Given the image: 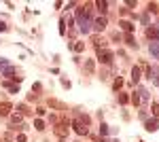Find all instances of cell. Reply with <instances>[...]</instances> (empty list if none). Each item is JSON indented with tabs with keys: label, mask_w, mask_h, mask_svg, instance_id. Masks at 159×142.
Masks as SVG:
<instances>
[{
	"label": "cell",
	"mask_w": 159,
	"mask_h": 142,
	"mask_svg": "<svg viewBox=\"0 0 159 142\" xmlns=\"http://www.w3.org/2000/svg\"><path fill=\"white\" fill-rule=\"evenodd\" d=\"M70 49L74 53H81V51H85V43H74V45H70Z\"/></svg>",
	"instance_id": "obj_17"
},
{
	"label": "cell",
	"mask_w": 159,
	"mask_h": 142,
	"mask_svg": "<svg viewBox=\"0 0 159 142\" xmlns=\"http://www.w3.org/2000/svg\"><path fill=\"white\" fill-rule=\"evenodd\" d=\"M60 34H66V19H60Z\"/></svg>",
	"instance_id": "obj_29"
},
{
	"label": "cell",
	"mask_w": 159,
	"mask_h": 142,
	"mask_svg": "<svg viewBox=\"0 0 159 142\" xmlns=\"http://www.w3.org/2000/svg\"><path fill=\"white\" fill-rule=\"evenodd\" d=\"M40 89H43V85H40V83H34V85H32V94H34V95H38V91H40Z\"/></svg>",
	"instance_id": "obj_30"
},
{
	"label": "cell",
	"mask_w": 159,
	"mask_h": 142,
	"mask_svg": "<svg viewBox=\"0 0 159 142\" xmlns=\"http://www.w3.org/2000/svg\"><path fill=\"white\" fill-rule=\"evenodd\" d=\"M9 66H11V64H9V59H7V57H0V72L7 70Z\"/></svg>",
	"instance_id": "obj_22"
},
{
	"label": "cell",
	"mask_w": 159,
	"mask_h": 142,
	"mask_svg": "<svg viewBox=\"0 0 159 142\" xmlns=\"http://www.w3.org/2000/svg\"><path fill=\"white\" fill-rule=\"evenodd\" d=\"M68 131H70V127H68L66 123H57V125L53 127V134L60 138V142H66V138H68Z\"/></svg>",
	"instance_id": "obj_2"
},
{
	"label": "cell",
	"mask_w": 159,
	"mask_h": 142,
	"mask_svg": "<svg viewBox=\"0 0 159 142\" xmlns=\"http://www.w3.org/2000/svg\"><path fill=\"white\" fill-rule=\"evenodd\" d=\"M21 119H24V115H19V112L11 115V130L15 127V125H21Z\"/></svg>",
	"instance_id": "obj_12"
},
{
	"label": "cell",
	"mask_w": 159,
	"mask_h": 142,
	"mask_svg": "<svg viewBox=\"0 0 159 142\" xmlns=\"http://www.w3.org/2000/svg\"><path fill=\"white\" fill-rule=\"evenodd\" d=\"M144 127H147V131H157L159 130V119H148L147 123H144Z\"/></svg>",
	"instance_id": "obj_9"
},
{
	"label": "cell",
	"mask_w": 159,
	"mask_h": 142,
	"mask_svg": "<svg viewBox=\"0 0 159 142\" xmlns=\"http://www.w3.org/2000/svg\"><path fill=\"white\" fill-rule=\"evenodd\" d=\"M93 68H96V66H93V59H85V70L93 72Z\"/></svg>",
	"instance_id": "obj_25"
},
{
	"label": "cell",
	"mask_w": 159,
	"mask_h": 142,
	"mask_svg": "<svg viewBox=\"0 0 159 142\" xmlns=\"http://www.w3.org/2000/svg\"><path fill=\"white\" fill-rule=\"evenodd\" d=\"M127 102H129L127 94H119V104H127Z\"/></svg>",
	"instance_id": "obj_28"
},
{
	"label": "cell",
	"mask_w": 159,
	"mask_h": 142,
	"mask_svg": "<svg viewBox=\"0 0 159 142\" xmlns=\"http://www.w3.org/2000/svg\"><path fill=\"white\" fill-rule=\"evenodd\" d=\"M148 51H151V55L155 59H159V40H153V43L148 45Z\"/></svg>",
	"instance_id": "obj_11"
},
{
	"label": "cell",
	"mask_w": 159,
	"mask_h": 142,
	"mask_svg": "<svg viewBox=\"0 0 159 142\" xmlns=\"http://www.w3.org/2000/svg\"><path fill=\"white\" fill-rule=\"evenodd\" d=\"M148 81L153 83V87H159V70H157V68H151V76H148Z\"/></svg>",
	"instance_id": "obj_10"
},
{
	"label": "cell",
	"mask_w": 159,
	"mask_h": 142,
	"mask_svg": "<svg viewBox=\"0 0 159 142\" xmlns=\"http://www.w3.org/2000/svg\"><path fill=\"white\" fill-rule=\"evenodd\" d=\"M136 94H138V98H140V102H148V100H151V91H148L147 87H138Z\"/></svg>",
	"instance_id": "obj_6"
},
{
	"label": "cell",
	"mask_w": 159,
	"mask_h": 142,
	"mask_svg": "<svg viewBox=\"0 0 159 142\" xmlns=\"http://www.w3.org/2000/svg\"><path fill=\"white\" fill-rule=\"evenodd\" d=\"M119 25H121L127 34H132V32H134V24H132V21H119Z\"/></svg>",
	"instance_id": "obj_15"
},
{
	"label": "cell",
	"mask_w": 159,
	"mask_h": 142,
	"mask_svg": "<svg viewBox=\"0 0 159 142\" xmlns=\"http://www.w3.org/2000/svg\"><path fill=\"white\" fill-rule=\"evenodd\" d=\"M140 19H142V24H147V25H151V19H148V15H142V17H140Z\"/></svg>",
	"instance_id": "obj_34"
},
{
	"label": "cell",
	"mask_w": 159,
	"mask_h": 142,
	"mask_svg": "<svg viewBox=\"0 0 159 142\" xmlns=\"http://www.w3.org/2000/svg\"><path fill=\"white\" fill-rule=\"evenodd\" d=\"M151 110H153L155 119H159V102H153V104H151Z\"/></svg>",
	"instance_id": "obj_23"
},
{
	"label": "cell",
	"mask_w": 159,
	"mask_h": 142,
	"mask_svg": "<svg viewBox=\"0 0 159 142\" xmlns=\"http://www.w3.org/2000/svg\"><path fill=\"white\" fill-rule=\"evenodd\" d=\"M34 127H36L38 131H43L45 130V121H43V119H36V121H34Z\"/></svg>",
	"instance_id": "obj_24"
},
{
	"label": "cell",
	"mask_w": 159,
	"mask_h": 142,
	"mask_svg": "<svg viewBox=\"0 0 159 142\" xmlns=\"http://www.w3.org/2000/svg\"><path fill=\"white\" fill-rule=\"evenodd\" d=\"M76 24H79V30H81L83 34H89V32H91L93 21L89 19V9H87V7H83V9L76 11Z\"/></svg>",
	"instance_id": "obj_1"
},
{
	"label": "cell",
	"mask_w": 159,
	"mask_h": 142,
	"mask_svg": "<svg viewBox=\"0 0 159 142\" xmlns=\"http://www.w3.org/2000/svg\"><path fill=\"white\" fill-rule=\"evenodd\" d=\"M7 30H9V25L4 24V21H0V32H7Z\"/></svg>",
	"instance_id": "obj_35"
},
{
	"label": "cell",
	"mask_w": 159,
	"mask_h": 142,
	"mask_svg": "<svg viewBox=\"0 0 159 142\" xmlns=\"http://www.w3.org/2000/svg\"><path fill=\"white\" fill-rule=\"evenodd\" d=\"M28 140V138H25V134H19V136H17V142H25Z\"/></svg>",
	"instance_id": "obj_36"
},
{
	"label": "cell",
	"mask_w": 159,
	"mask_h": 142,
	"mask_svg": "<svg viewBox=\"0 0 159 142\" xmlns=\"http://www.w3.org/2000/svg\"><path fill=\"white\" fill-rule=\"evenodd\" d=\"M49 106L51 108H57V110H68V108H66V104H61L60 100H49Z\"/></svg>",
	"instance_id": "obj_14"
},
{
	"label": "cell",
	"mask_w": 159,
	"mask_h": 142,
	"mask_svg": "<svg viewBox=\"0 0 159 142\" xmlns=\"http://www.w3.org/2000/svg\"><path fill=\"white\" fill-rule=\"evenodd\" d=\"M72 127H74V131H76L79 136H87V134H89V127L83 125V123H79V121H74V119H72Z\"/></svg>",
	"instance_id": "obj_4"
},
{
	"label": "cell",
	"mask_w": 159,
	"mask_h": 142,
	"mask_svg": "<svg viewBox=\"0 0 159 142\" xmlns=\"http://www.w3.org/2000/svg\"><path fill=\"white\" fill-rule=\"evenodd\" d=\"M132 81H134V83H138V81H140V68H138V66H134V68H132Z\"/></svg>",
	"instance_id": "obj_19"
},
{
	"label": "cell",
	"mask_w": 159,
	"mask_h": 142,
	"mask_svg": "<svg viewBox=\"0 0 159 142\" xmlns=\"http://www.w3.org/2000/svg\"><path fill=\"white\" fill-rule=\"evenodd\" d=\"M45 112H47V110H45V108H36V115H38V117H43V115H45Z\"/></svg>",
	"instance_id": "obj_37"
},
{
	"label": "cell",
	"mask_w": 159,
	"mask_h": 142,
	"mask_svg": "<svg viewBox=\"0 0 159 142\" xmlns=\"http://www.w3.org/2000/svg\"><path fill=\"white\" fill-rule=\"evenodd\" d=\"M2 142H13V136L11 134H4V136H2Z\"/></svg>",
	"instance_id": "obj_32"
},
{
	"label": "cell",
	"mask_w": 159,
	"mask_h": 142,
	"mask_svg": "<svg viewBox=\"0 0 159 142\" xmlns=\"http://www.w3.org/2000/svg\"><path fill=\"white\" fill-rule=\"evenodd\" d=\"M74 121H79V123H83V125H87V127H89V123H91V119L87 117L85 112H74Z\"/></svg>",
	"instance_id": "obj_8"
},
{
	"label": "cell",
	"mask_w": 159,
	"mask_h": 142,
	"mask_svg": "<svg viewBox=\"0 0 159 142\" xmlns=\"http://www.w3.org/2000/svg\"><path fill=\"white\" fill-rule=\"evenodd\" d=\"M11 110H13L11 102H2V104H0V117H9V115H11Z\"/></svg>",
	"instance_id": "obj_7"
},
{
	"label": "cell",
	"mask_w": 159,
	"mask_h": 142,
	"mask_svg": "<svg viewBox=\"0 0 159 142\" xmlns=\"http://www.w3.org/2000/svg\"><path fill=\"white\" fill-rule=\"evenodd\" d=\"M106 25H108V19H106V17H98V19H93V30H98V32H102Z\"/></svg>",
	"instance_id": "obj_5"
},
{
	"label": "cell",
	"mask_w": 159,
	"mask_h": 142,
	"mask_svg": "<svg viewBox=\"0 0 159 142\" xmlns=\"http://www.w3.org/2000/svg\"><path fill=\"white\" fill-rule=\"evenodd\" d=\"M125 43H127V45H129V47H138V43H136L134 34H125Z\"/></svg>",
	"instance_id": "obj_20"
},
{
	"label": "cell",
	"mask_w": 159,
	"mask_h": 142,
	"mask_svg": "<svg viewBox=\"0 0 159 142\" xmlns=\"http://www.w3.org/2000/svg\"><path fill=\"white\" fill-rule=\"evenodd\" d=\"M61 87H66V89H70V81H68V79H61Z\"/></svg>",
	"instance_id": "obj_33"
},
{
	"label": "cell",
	"mask_w": 159,
	"mask_h": 142,
	"mask_svg": "<svg viewBox=\"0 0 159 142\" xmlns=\"http://www.w3.org/2000/svg\"><path fill=\"white\" fill-rule=\"evenodd\" d=\"M98 59L102 62V64H112V59H115V53L112 51H108V49H98Z\"/></svg>",
	"instance_id": "obj_3"
},
{
	"label": "cell",
	"mask_w": 159,
	"mask_h": 142,
	"mask_svg": "<svg viewBox=\"0 0 159 142\" xmlns=\"http://www.w3.org/2000/svg\"><path fill=\"white\" fill-rule=\"evenodd\" d=\"M129 100H132V102H134L136 106H138V104H140V98H138V94H134V95H132V98H129Z\"/></svg>",
	"instance_id": "obj_31"
},
{
	"label": "cell",
	"mask_w": 159,
	"mask_h": 142,
	"mask_svg": "<svg viewBox=\"0 0 159 142\" xmlns=\"http://www.w3.org/2000/svg\"><path fill=\"white\" fill-rule=\"evenodd\" d=\"M121 87H123V79H115V83H112V89H115V91H119Z\"/></svg>",
	"instance_id": "obj_26"
},
{
	"label": "cell",
	"mask_w": 159,
	"mask_h": 142,
	"mask_svg": "<svg viewBox=\"0 0 159 142\" xmlns=\"http://www.w3.org/2000/svg\"><path fill=\"white\" fill-rule=\"evenodd\" d=\"M108 134H110V127L106 123H102V125H100V136H108Z\"/></svg>",
	"instance_id": "obj_21"
},
{
	"label": "cell",
	"mask_w": 159,
	"mask_h": 142,
	"mask_svg": "<svg viewBox=\"0 0 159 142\" xmlns=\"http://www.w3.org/2000/svg\"><path fill=\"white\" fill-rule=\"evenodd\" d=\"M96 7H98L100 13H106V11H108V2H104V0H98V2H96Z\"/></svg>",
	"instance_id": "obj_16"
},
{
	"label": "cell",
	"mask_w": 159,
	"mask_h": 142,
	"mask_svg": "<svg viewBox=\"0 0 159 142\" xmlns=\"http://www.w3.org/2000/svg\"><path fill=\"white\" fill-rule=\"evenodd\" d=\"M17 112H19V115H28L30 110H28V106H25V104H19V106H17Z\"/></svg>",
	"instance_id": "obj_27"
},
{
	"label": "cell",
	"mask_w": 159,
	"mask_h": 142,
	"mask_svg": "<svg viewBox=\"0 0 159 142\" xmlns=\"http://www.w3.org/2000/svg\"><path fill=\"white\" fill-rule=\"evenodd\" d=\"M147 36L151 40H159V30L157 28H147Z\"/></svg>",
	"instance_id": "obj_13"
},
{
	"label": "cell",
	"mask_w": 159,
	"mask_h": 142,
	"mask_svg": "<svg viewBox=\"0 0 159 142\" xmlns=\"http://www.w3.org/2000/svg\"><path fill=\"white\" fill-rule=\"evenodd\" d=\"M4 87H7L11 94H19V85L17 83H4Z\"/></svg>",
	"instance_id": "obj_18"
}]
</instances>
